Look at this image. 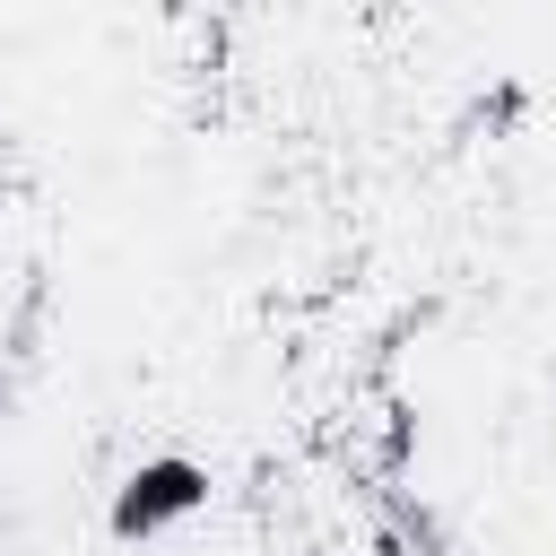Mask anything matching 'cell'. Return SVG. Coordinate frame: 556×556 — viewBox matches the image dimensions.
<instances>
[{
  "instance_id": "6da1fadb",
  "label": "cell",
  "mask_w": 556,
  "mask_h": 556,
  "mask_svg": "<svg viewBox=\"0 0 556 556\" xmlns=\"http://www.w3.org/2000/svg\"><path fill=\"white\" fill-rule=\"evenodd\" d=\"M200 504V469L191 460H148L130 486H122V530H156V521H174V513H191Z\"/></svg>"
}]
</instances>
